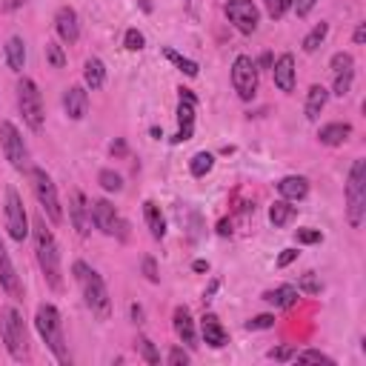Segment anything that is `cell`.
Masks as SVG:
<instances>
[{
	"label": "cell",
	"mask_w": 366,
	"mask_h": 366,
	"mask_svg": "<svg viewBox=\"0 0 366 366\" xmlns=\"http://www.w3.org/2000/svg\"><path fill=\"white\" fill-rule=\"evenodd\" d=\"M352 40H355V43H363V40H366V23H358V29H355Z\"/></svg>",
	"instance_id": "cell-49"
},
{
	"label": "cell",
	"mask_w": 366,
	"mask_h": 366,
	"mask_svg": "<svg viewBox=\"0 0 366 366\" xmlns=\"http://www.w3.org/2000/svg\"><path fill=\"white\" fill-rule=\"evenodd\" d=\"M18 106H21V115H23V123L32 129V132H40L43 129V98H40V89L32 78H21L18 84Z\"/></svg>",
	"instance_id": "cell-8"
},
{
	"label": "cell",
	"mask_w": 366,
	"mask_h": 366,
	"mask_svg": "<svg viewBox=\"0 0 366 366\" xmlns=\"http://www.w3.org/2000/svg\"><path fill=\"white\" fill-rule=\"evenodd\" d=\"M217 232H221V235H232V224H227V221H224L221 227H217Z\"/></svg>",
	"instance_id": "cell-55"
},
{
	"label": "cell",
	"mask_w": 366,
	"mask_h": 366,
	"mask_svg": "<svg viewBox=\"0 0 366 366\" xmlns=\"http://www.w3.org/2000/svg\"><path fill=\"white\" fill-rule=\"evenodd\" d=\"M232 89L241 101H252L258 92V63L249 55H238L232 63Z\"/></svg>",
	"instance_id": "cell-10"
},
{
	"label": "cell",
	"mask_w": 366,
	"mask_h": 366,
	"mask_svg": "<svg viewBox=\"0 0 366 366\" xmlns=\"http://www.w3.org/2000/svg\"><path fill=\"white\" fill-rule=\"evenodd\" d=\"M292 4H295V0H280V15H286L292 9Z\"/></svg>",
	"instance_id": "cell-54"
},
{
	"label": "cell",
	"mask_w": 366,
	"mask_h": 366,
	"mask_svg": "<svg viewBox=\"0 0 366 366\" xmlns=\"http://www.w3.org/2000/svg\"><path fill=\"white\" fill-rule=\"evenodd\" d=\"M143 217H146V227H149L152 238L155 241H164L166 238V217H164V212H161V206L155 200H146L143 203Z\"/></svg>",
	"instance_id": "cell-23"
},
{
	"label": "cell",
	"mask_w": 366,
	"mask_h": 366,
	"mask_svg": "<svg viewBox=\"0 0 366 366\" xmlns=\"http://www.w3.org/2000/svg\"><path fill=\"white\" fill-rule=\"evenodd\" d=\"M278 192L289 203H301L309 195V181L301 178V175H286L283 181H278Z\"/></svg>",
	"instance_id": "cell-21"
},
{
	"label": "cell",
	"mask_w": 366,
	"mask_h": 366,
	"mask_svg": "<svg viewBox=\"0 0 366 366\" xmlns=\"http://www.w3.org/2000/svg\"><path fill=\"white\" fill-rule=\"evenodd\" d=\"M178 92H181V103H178V123H181V129L172 137V143H183L195 132V106H198V98L192 95V89H183V86Z\"/></svg>",
	"instance_id": "cell-14"
},
{
	"label": "cell",
	"mask_w": 366,
	"mask_h": 366,
	"mask_svg": "<svg viewBox=\"0 0 366 366\" xmlns=\"http://www.w3.org/2000/svg\"><path fill=\"white\" fill-rule=\"evenodd\" d=\"M227 18L244 35H252L261 23V12L252 0H227Z\"/></svg>",
	"instance_id": "cell-12"
},
{
	"label": "cell",
	"mask_w": 366,
	"mask_h": 366,
	"mask_svg": "<svg viewBox=\"0 0 366 366\" xmlns=\"http://www.w3.org/2000/svg\"><path fill=\"white\" fill-rule=\"evenodd\" d=\"M272 360H292L295 358V349H289V346H275V349H269L266 352Z\"/></svg>",
	"instance_id": "cell-44"
},
{
	"label": "cell",
	"mask_w": 366,
	"mask_h": 366,
	"mask_svg": "<svg viewBox=\"0 0 366 366\" xmlns=\"http://www.w3.org/2000/svg\"><path fill=\"white\" fill-rule=\"evenodd\" d=\"M92 224L103 232V235H109V238H126V221H120V215H118V209L106 200V198H98V200H92Z\"/></svg>",
	"instance_id": "cell-11"
},
{
	"label": "cell",
	"mask_w": 366,
	"mask_h": 366,
	"mask_svg": "<svg viewBox=\"0 0 366 366\" xmlns=\"http://www.w3.org/2000/svg\"><path fill=\"white\" fill-rule=\"evenodd\" d=\"M55 29H57V38L63 40V43H78V38H81V21H78V12L72 9V6H63V9H57V15H55Z\"/></svg>",
	"instance_id": "cell-17"
},
{
	"label": "cell",
	"mask_w": 366,
	"mask_h": 366,
	"mask_svg": "<svg viewBox=\"0 0 366 366\" xmlns=\"http://www.w3.org/2000/svg\"><path fill=\"white\" fill-rule=\"evenodd\" d=\"M295 358L298 360H315V363H335V358H329V355H324V352H318V349H304V352H295Z\"/></svg>",
	"instance_id": "cell-40"
},
{
	"label": "cell",
	"mask_w": 366,
	"mask_h": 366,
	"mask_svg": "<svg viewBox=\"0 0 366 366\" xmlns=\"http://www.w3.org/2000/svg\"><path fill=\"white\" fill-rule=\"evenodd\" d=\"M261 66H263V69H269V66H272V55H269V52L261 57Z\"/></svg>",
	"instance_id": "cell-57"
},
{
	"label": "cell",
	"mask_w": 366,
	"mask_h": 366,
	"mask_svg": "<svg viewBox=\"0 0 366 366\" xmlns=\"http://www.w3.org/2000/svg\"><path fill=\"white\" fill-rule=\"evenodd\" d=\"M275 326V315H255L252 321H246V329L249 332H258V329H272Z\"/></svg>",
	"instance_id": "cell-41"
},
{
	"label": "cell",
	"mask_w": 366,
	"mask_h": 366,
	"mask_svg": "<svg viewBox=\"0 0 366 366\" xmlns=\"http://www.w3.org/2000/svg\"><path fill=\"white\" fill-rule=\"evenodd\" d=\"M212 166H215V155H212V152H198V155L189 161V172H192L195 178L209 175V172H212Z\"/></svg>",
	"instance_id": "cell-31"
},
{
	"label": "cell",
	"mask_w": 366,
	"mask_h": 366,
	"mask_svg": "<svg viewBox=\"0 0 366 366\" xmlns=\"http://www.w3.org/2000/svg\"><path fill=\"white\" fill-rule=\"evenodd\" d=\"M164 57H166L169 63H175V66H178V69L183 72V75H186V78H195V75H198V69H200V66H198L195 60L183 57V55H181V52H175L172 46H164Z\"/></svg>",
	"instance_id": "cell-29"
},
{
	"label": "cell",
	"mask_w": 366,
	"mask_h": 366,
	"mask_svg": "<svg viewBox=\"0 0 366 366\" xmlns=\"http://www.w3.org/2000/svg\"><path fill=\"white\" fill-rule=\"evenodd\" d=\"M189 360H192V358H189V352H186V349H181V346H175V349L166 355V363H169V366H186Z\"/></svg>",
	"instance_id": "cell-42"
},
{
	"label": "cell",
	"mask_w": 366,
	"mask_h": 366,
	"mask_svg": "<svg viewBox=\"0 0 366 366\" xmlns=\"http://www.w3.org/2000/svg\"><path fill=\"white\" fill-rule=\"evenodd\" d=\"M98 183H101L106 192H120V189H123V178H120L118 172H112V169H101Z\"/></svg>",
	"instance_id": "cell-34"
},
{
	"label": "cell",
	"mask_w": 366,
	"mask_h": 366,
	"mask_svg": "<svg viewBox=\"0 0 366 366\" xmlns=\"http://www.w3.org/2000/svg\"><path fill=\"white\" fill-rule=\"evenodd\" d=\"M72 272H75V280L84 289V298H86V307L92 309V315L98 321H106L112 315V298H109V289H106L103 278L89 263H84V261H75Z\"/></svg>",
	"instance_id": "cell-2"
},
{
	"label": "cell",
	"mask_w": 366,
	"mask_h": 366,
	"mask_svg": "<svg viewBox=\"0 0 366 366\" xmlns=\"http://www.w3.org/2000/svg\"><path fill=\"white\" fill-rule=\"evenodd\" d=\"M63 112L72 120H84L89 112V92L84 86H69L63 92Z\"/></svg>",
	"instance_id": "cell-18"
},
{
	"label": "cell",
	"mask_w": 366,
	"mask_h": 366,
	"mask_svg": "<svg viewBox=\"0 0 366 366\" xmlns=\"http://www.w3.org/2000/svg\"><path fill=\"white\" fill-rule=\"evenodd\" d=\"M295 75H298V69H295V57H292L289 52H283L275 66H272V78H275V86L283 92V95H292L295 92Z\"/></svg>",
	"instance_id": "cell-16"
},
{
	"label": "cell",
	"mask_w": 366,
	"mask_h": 366,
	"mask_svg": "<svg viewBox=\"0 0 366 366\" xmlns=\"http://www.w3.org/2000/svg\"><path fill=\"white\" fill-rule=\"evenodd\" d=\"M6 232L18 244H23L29 238V232H32L29 215L23 209V198H21V192L15 186H6Z\"/></svg>",
	"instance_id": "cell-9"
},
{
	"label": "cell",
	"mask_w": 366,
	"mask_h": 366,
	"mask_svg": "<svg viewBox=\"0 0 366 366\" xmlns=\"http://www.w3.org/2000/svg\"><path fill=\"white\" fill-rule=\"evenodd\" d=\"M4 55H6V66L12 72H23V66H26V43H23V38H9L6 46H4Z\"/></svg>",
	"instance_id": "cell-27"
},
{
	"label": "cell",
	"mask_w": 366,
	"mask_h": 366,
	"mask_svg": "<svg viewBox=\"0 0 366 366\" xmlns=\"http://www.w3.org/2000/svg\"><path fill=\"white\" fill-rule=\"evenodd\" d=\"M0 289H4L6 295H9V298H15V301H21V298H23L21 275H18V269H15L12 258H9V249H6L4 238H0Z\"/></svg>",
	"instance_id": "cell-15"
},
{
	"label": "cell",
	"mask_w": 366,
	"mask_h": 366,
	"mask_svg": "<svg viewBox=\"0 0 366 366\" xmlns=\"http://www.w3.org/2000/svg\"><path fill=\"white\" fill-rule=\"evenodd\" d=\"M315 4H318V0H295V4H292V9H295L298 18H307V15L315 9Z\"/></svg>",
	"instance_id": "cell-45"
},
{
	"label": "cell",
	"mask_w": 366,
	"mask_h": 366,
	"mask_svg": "<svg viewBox=\"0 0 366 366\" xmlns=\"http://www.w3.org/2000/svg\"><path fill=\"white\" fill-rule=\"evenodd\" d=\"M349 135H352V126H349V123H326V126H321L318 140H321L324 146H341Z\"/></svg>",
	"instance_id": "cell-28"
},
{
	"label": "cell",
	"mask_w": 366,
	"mask_h": 366,
	"mask_svg": "<svg viewBox=\"0 0 366 366\" xmlns=\"http://www.w3.org/2000/svg\"><path fill=\"white\" fill-rule=\"evenodd\" d=\"M143 43H146V38H143L137 29H126V35H123V46H126L129 52H140V49H143Z\"/></svg>",
	"instance_id": "cell-39"
},
{
	"label": "cell",
	"mask_w": 366,
	"mask_h": 366,
	"mask_svg": "<svg viewBox=\"0 0 366 366\" xmlns=\"http://www.w3.org/2000/svg\"><path fill=\"white\" fill-rule=\"evenodd\" d=\"M26 4V0H6V4H4V12H15V9H21Z\"/></svg>",
	"instance_id": "cell-51"
},
{
	"label": "cell",
	"mask_w": 366,
	"mask_h": 366,
	"mask_svg": "<svg viewBox=\"0 0 366 366\" xmlns=\"http://www.w3.org/2000/svg\"><path fill=\"white\" fill-rule=\"evenodd\" d=\"M295 217H298V206H292L289 200H275V203L269 206V221H272L275 229L289 227L292 221H295Z\"/></svg>",
	"instance_id": "cell-25"
},
{
	"label": "cell",
	"mask_w": 366,
	"mask_h": 366,
	"mask_svg": "<svg viewBox=\"0 0 366 366\" xmlns=\"http://www.w3.org/2000/svg\"><path fill=\"white\" fill-rule=\"evenodd\" d=\"M135 346H137V352H140V358L149 363V366H158L161 363V352L155 349V343L149 341V338H137L135 341Z\"/></svg>",
	"instance_id": "cell-32"
},
{
	"label": "cell",
	"mask_w": 366,
	"mask_h": 366,
	"mask_svg": "<svg viewBox=\"0 0 366 366\" xmlns=\"http://www.w3.org/2000/svg\"><path fill=\"white\" fill-rule=\"evenodd\" d=\"M346 217L349 227L358 229L366 217V161L358 158L346 178Z\"/></svg>",
	"instance_id": "cell-4"
},
{
	"label": "cell",
	"mask_w": 366,
	"mask_h": 366,
	"mask_svg": "<svg viewBox=\"0 0 366 366\" xmlns=\"http://www.w3.org/2000/svg\"><path fill=\"white\" fill-rule=\"evenodd\" d=\"M321 289H324V283H321L312 272L301 275V280H298V292H307V295H321Z\"/></svg>",
	"instance_id": "cell-36"
},
{
	"label": "cell",
	"mask_w": 366,
	"mask_h": 366,
	"mask_svg": "<svg viewBox=\"0 0 366 366\" xmlns=\"http://www.w3.org/2000/svg\"><path fill=\"white\" fill-rule=\"evenodd\" d=\"M84 81H86V89H92V92L103 89V84H106V66H103L101 57H89V60H86V66H84Z\"/></svg>",
	"instance_id": "cell-26"
},
{
	"label": "cell",
	"mask_w": 366,
	"mask_h": 366,
	"mask_svg": "<svg viewBox=\"0 0 366 366\" xmlns=\"http://www.w3.org/2000/svg\"><path fill=\"white\" fill-rule=\"evenodd\" d=\"M140 9H143L146 15H149V12H152V0H140Z\"/></svg>",
	"instance_id": "cell-56"
},
{
	"label": "cell",
	"mask_w": 366,
	"mask_h": 366,
	"mask_svg": "<svg viewBox=\"0 0 366 366\" xmlns=\"http://www.w3.org/2000/svg\"><path fill=\"white\" fill-rule=\"evenodd\" d=\"M172 326H175V335L189 346V349H198V335H195V321H192V312L186 307H178L175 315H172Z\"/></svg>",
	"instance_id": "cell-20"
},
{
	"label": "cell",
	"mask_w": 366,
	"mask_h": 366,
	"mask_svg": "<svg viewBox=\"0 0 366 366\" xmlns=\"http://www.w3.org/2000/svg\"><path fill=\"white\" fill-rule=\"evenodd\" d=\"M192 269H195V272H209V263H206V261H195Z\"/></svg>",
	"instance_id": "cell-52"
},
{
	"label": "cell",
	"mask_w": 366,
	"mask_h": 366,
	"mask_svg": "<svg viewBox=\"0 0 366 366\" xmlns=\"http://www.w3.org/2000/svg\"><path fill=\"white\" fill-rule=\"evenodd\" d=\"M32 238H35V252H38V263H40V272L46 278V283L60 292L63 289V272H60V246L52 235V229H46V217H35L32 224Z\"/></svg>",
	"instance_id": "cell-1"
},
{
	"label": "cell",
	"mask_w": 366,
	"mask_h": 366,
	"mask_svg": "<svg viewBox=\"0 0 366 366\" xmlns=\"http://www.w3.org/2000/svg\"><path fill=\"white\" fill-rule=\"evenodd\" d=\"M46 60H49L52 69H63L66 66V49L57 40H49L46 43Z\"/></svg>",
	"instance_id": "cell-33"
},
{
	"label": "cell",
	"mask_w": 366,
	"mask_h": 366,
	"mask_svg": "<svg viewBox=\"0 0 366 366\" xmlns=\"http://www.w3.org/2000/svg\"><path fill=\"white\" fill-rule=\"evenodd\" d=\"M332 72L335 75H343V72H355V57L349 55V52H338V55H332Z\"/></svg>",
	"instance_id": "cell-35"
},
{
	"label": "cell",
	"mask_w": 366,
	"mask_h": 366,
	"mask_svg": "<svg viewBox=\"0 0 366 366\" xmlns=\"http://www.w3.org/2000/svg\"><path fill=\"white\" fill-rule=\"evenodd\" d=\"M295 241L301 244V246H315V244H321L324 241V235H321V229H298L295 232Z\"/></svg>",
	"instance_id": "cell-38"
},
{
	"label": "cell",
	"mask_w": 366,
	"mask_h": 366,
	"mask_svg": "<svg viewBox=\"0 0 366 366\" xmlns=\"http://www.w3.org/2000/svg\"><path fill=\"white\" fill-rule=\"evenodd\" d=\"M326 35H329V23H318V26L304 38V52H307V55L318 52V49H321V43L326 40Z\"/></svg>",
	"instance_id": "cell-30"
},
{
	"label": "cell",
	"mask_w": 366,
	"mask_h": 366,
	"mask_svg": "<svg viewBox=\"0 0 366 366\" xmlns=\"http://www.w3.org/2000/svg\"><path fill=\"white\" fill-rule=\"evenodd\" d=\"M0 335H4L6 352H9L15 360H26V358H29V335H26V324H23V315H21L15 307H6V309H4V321H0Z\"/></svg>",
	"instance_id": "cell-6"
},
{
	"label": "cell",
	"mask_w": 366,
	"mask_h": 366,
	"mask_svg": "<svg viewBox=\"0 0 366 366\" xmlns=\"http://www.w3.org/2000/svg\"><path fill=\"white\" fill-rule=\"evenodd\" d=\"M263 301L272 304L275 309H289V307L298 304V286L283 283V286H278V289H269V292H263Z\"/></svg>",
	"instance_id": "cell-22"
},
{
	"label": "cell",
	"mask_w": 366,
	"mask_h": 366,
	"mask_svg": "<svg viewBox=\"0 0 366 366\" xmlns=\"http://www.w3.org/2000/svg\"><path fill=\"white\" fill-rule=\"evenodd\" d=\"M263 4H266V9H269V18H272V21L283 18V15H280V0H263Z\"/></svg>",
	"instance_id": "cell-48"
},
{
	"label": "cell",
	"mask_w": 366,
	"mask_h": 366,
	"mask_svg": "<svg viewBox=\"0 0 366 366\" xmlns=\"http://www.w3.org/2000/svg\"><path fill=\"white\" fill-rule=\"evenodd\" d=\"M215 289H217V280H212V286H209V289L203 292V301H209V298L215 295Z\"/></svg>",
	"instance_id": "cell-53"
},
{
	"label": "cell",
	"mask_w": 366,
	"mask_h": 366,
	"mask_svg": "<svg viewBox=\"0 0 366 366\" xmlns=\"http://www.w3.org/2000/svg\"><path fill=\"white\" fill-rule=\"evenodd\" d=\"M129 312H132V321H135V324H143V307L132 304V307H129Z\"/></svg>",
	"instance_id": "cell-50"
},
{
	"label": "cell",
	"mask_w": 366,
	"mask_h": 366,
	"mask_svg": "<svg viewBox=\"0 0 366 366\" xmlns=\"http://www.w3.org/2000/svg\"><path fill=\"white\" fill-rule=\"evenodd\" d=\"M143 275H146V280H152V283H158V280H161V275H158V263H155V258H152V255H146V258H143Z\"/></svg>",
	"instance_id": "cell-43"
},
{
	"label": "cell",
	"mask_w": 366,
	"mask_h": 366,
	"mask_svg": "<svg viewBox=\"0 0 366 366\" xmlns=\"http://www.w3.org/2000/svg\"><path fill=\"white\" fill-rule=\"evenodd\" d=\"M29 181H32V192H35V198H38L43 215L49 217L55 227H60V224H63V206H60L57 186H55V181L49 178V172L40 169V166H29Z\"/></svg>",
	"instance_id": "cell-5"
},
{
	"label": "cell",
	"mask_w": 366,
	"mask_h": 366,
	"mask_svg": "<svg viewBox=\"0 0 366 366\" xmlns=\"http://www.w3.org/2000/svg\"><path fill=\"white\" fill-rule=\"evenodd\" d=\"M109 152H112L115 158H126V152H129V149H126V140H120V137H118V140H112Z\"/></svg>",
	"instance_id": "cell-47"
},
{
	"label": "cell",
	"mask_w": 366,
	"mask_h": 366,
	"mask_svg": "<svg viewBox=\"0 0 366 366\" xmlns=\"http://www.w3.org/2000/svg\"><path fill=\"white\" fill-rule=\"evenodd\" d=\"M352 81H355V72H343V75H335V95L338 98H346L349 89H352Z\"/></svg>",
	"instance_id": "cell-37"
},
{
	"label": "cell",
	"mask_w": 366,
	"mask_h": 366,
	"mask_svg": "<svg viewBox=\"0 0 366 366\" xmlns=\"http://www.w3.org/2000/svg\"><path fill=\"white\" fill-rule=\"evenodd\" d=\"M69 217H72V227L78 229V235L89 238V232H92V206L86 203L81 189H72V195H69Z\"/></svg>",
	"instance_id": "cell-13"
},
{
	"label": "cell",
	"mask_w": 366,
	"mask_h": 366,
	"mask_svg": "<svg viewBox=\"0 0 366 366\" xmlns=\"http://www.w3.org/2000/svg\"><path fill=\"white\" fill-rule=\"evenodd\" d=\"M200 335H203V343L212 346V349H224L229 343V332L224 329L221 318L212 315V312L200 318Z\"/></svg>",
	"instance_id": "cell-19"
},
{
	"label": "cell",
	"mask_w": 366,
	"mask_h": 366,
	"mask_svg": "<svg viewBox=\"0 0 366 366\" xmlns=\"http://www.w3.org/2000/svg\"><path fill=\"white\" fill-rule=\"evenodd\" d=\"M326 101H329V89H326V86H321V84H315V86L307 92V103H304V115H307V120H318V118H321V112L326 109Z\"/></svg>",
	"instance_id": "cell-24"
},
{
	"label": "cell",
	"mask_w": 366,
	"mask_h": 366,
	"mask_svg": "<svg viewBox=\"0 0 366 366\" xmlns=\"http://www.w3.org/2000/svg\"><path fill=\"white\" fill-rule=\"evenodd\" d=\"M298 255H301L298 249H283V252L278 255V269H283V266H289L292 261H298Z\"/></svg>",
	"instance_id": "cell-46"
},
{
	"label": "cell",
	"mask_w": 366,
	"mask_h": 366,
	"mask_svg": "<svg viewBox=\"0 0 366 366\" xmlns=\"http://www.w3.org/2000/svg\"><path fill=\"white\" fill-rule=\"evenodd\" d=\"M35 326L46 343V349L60 360V363H69V346H66V338H63V321H60V312L57 307L52 304H43L38 307V315H35Z\"/></svg>",
	"instance_id": "cell-3"
},
{
	"label": "cell",
	"mask_w": 366,
	"mask_h": 366,
	"mask_svg": "<svg viewBox=\"0 0 366 366\" xmlns=\"http://www.w3.org/2000/svg\"><path fill=\"white\" fill-rule=\"evenodd\" d=\"M0 149L18 172H29V146L12 120H0Z\"/></svg>",
	"instance_id": "cell-7"
}]
</instances>
